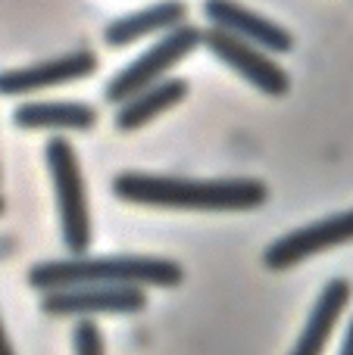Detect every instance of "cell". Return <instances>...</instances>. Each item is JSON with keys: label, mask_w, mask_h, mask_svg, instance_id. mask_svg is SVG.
<instances>
[{"label": "cell", "mask_w": 353, "mask_h": 355, "mask_svg": "<svg viewBox=\"0 0 353 355\" xmlns=\"http://www.w3.org/2000/svg\"><path fill=\"white\" fill-rule=\"evenodd\" d=\"M113 193L135 206L191 209V212H247L269 200V187L256 178H179L122 172L113 178Z\"/></svg>", "instance_id": "1"}, {"label": "cell", "mask_w": 353, "mask_h": 355, "mask_svg": "<svg viewBox=\"0 0 353 355\" xmlns=\"http://www.w3.org/2000/svg\"><path fill=\"white\" fill-rule=\"evenodd\" d=\"M181 281V265L156 256H72L28 268V284L41 293L75 287H179Z\"/></svg>", "instance_id": "2"}, {"label": "cell", "mask_w": 353, "mask_h": 355, "mask_svg": "<svg viewBox=\"0 0 353 355\" xmlns=\"http://www.w3.org/2000/svg\"><path fill=\"white\" fill-rule=\"evenodd\" d=\"M44 159H47L50 178H54L63 243L72 256H85L91 246V209H88V190L75 147L66 137H50L44 147Z\"/></svg>", "instance_id": "3"}, {"label": "cell", "mask_w": 353, "mask_h": 355, "mask_svg": "<svg viewBox=\"0 0 353 355\" xmlns=\"http://www.w3.org/2000/svg\"><path fill=\"white\" fill-rule=\"evenodd\" d=\"M200 44H204V31L194 28V25H179V28H172L163 41H156L147 53H141L131 66H125L122 72L106 85V91H104L106 103H116V106L129 103L131 97H138L141 91H147L156 81L166 78L169 69L185 60L191 50H197Z\"/></svg>", "instance_id": "4"}, {"label": "cell", "mask_w": 353, "mask_h": 355, "mask_svg": "<svg viewBox=\"0 0 353 355\" xmlns=\"http://www.w3.org/2000/svg\"><path fill=\"white\" fill-rule=\"evenodd\" d=\"M344 243H353V209L329 215V218H319L313 225L297 227V231L281 234L275 243L266 246L263 265L269 271H288L294 265L306 262V259L319 256V252H329Z\"/></svg>", "instance_id": "5"}, {"label": "cell", "mask_w": 353, "mask_h": 355, "mask_svg": "<svg viewBox=\"0 0 353 355\" xmlns=\"http://www.w3.org/2000/svg\"><path fill=\"white\" fill-rule=\"evenodd\" d=\"M147 309L141 287H75L44 293L41 312L50 318H91V315H138Z\"/></svg>", "instance_id": "6"}, {"label": "cell", "mask_w": 353, "mask_h": 355, "mask_svg": "<svg viewBox=\"0 0 353 355\" xmlns=\"http://www.w3.org/2000/svg\"><path fill=\"white\" fill-rule=\"evenodd\" d=\"M204 44L213 50V56H219L231 72H238L244 81H250L266 97H285L291 91L288 72L279 62L269 60L260 47H254V44L241 41V37L229 35V31H219V28L204 31Z\"/></svg>", "instance_id": "7"}, {"label": "cell", "mask_w": 353, "mask_h": 355, "mask_svg": "<svg viewBox=\"0 0 353 355\" xmlns=\"http://www.w3.org/2000/svg\"><path fill=\"white\" fill-rule=\"evenodd\" d=\"M206 19L213 22V28L229 31V35L241 37V41L254 44L269 53H291L294 37L288 28L275 25L272 19L260 16V12L247 10V6L235 3V0H206L204 3Z\"/></svg>", "instance_id": "8"}, {"label": "cell", "mask_w": 353, "mask_h": 355, "mask_svg": "<svg viewBox=\"0 0 353 355\" xmlns=\"http://www.w3.org/2000/svg\"><path fill=\"white\" fill-rule=\"evenodd\" d=\"M97 72V56L91 50H75V53L56 56V60H44L25 69H10L0 72V94L3 97H16V94H31L41 87H56L66 81H79Z\"/></svg>", "instance_id": "9"}, {"label": "cell", "mask_w": 353, "mask_h": 355, "mask_svg": "<svg viewBox=\"0 0 353 355\" xmlns=\"http://www.w3.org/2000/svg\"><path fill=\"white\" fill-rule=\"evenodd\" d=\"M350 296H353L350 281L331 277V281L322 287V293H319L316 306H313V312H310V318H306V324H304V331H300L291 355H322L325 346H329V340H331V334H335L338 321H341L344 309H347Z\"/></svg>", "instance_id": "10"}, {"label": "cell", "mask_w": 353, "mask_h": 355, "mask_svg": "<svg viewBox=\"0 0 353 355\" xmlns=\"http://www.w3.org/2000/svg\"><path fill=\"white\" fill-rule=\"evenodd\" d=\"M13 125L25 131H88L97 125V110L79 100H38V103H22L13 112Z\"/></svg>", "instance_id": "11"}, {"label": "cell", "mask_w": 353, "mask_h": 355, "mask_svg": "<svg viewBox=\"0 0 353 355\" xmlns=\"http://www.w3.org/2000/svg\"><path fill=\"white\" fill-rule=\"evenodd\" d=\"M185 12H188V6L181 3V0H163V3H154V6H147V10L129 12V16L110 22L104 31V41L110 44V47H129L138 37L179 28V25L185 22Z\"/></svg>", "instance_id": "12"}, {"label": "cell", "mask_w": 353, "mask_h": 355, "mask_svg": "<svg viewBox=\"0 0 353 355\" xmlns=\"http://www.w3.org/2000/svg\"><path fill=\"white\" fill-rule=\"evenodd\" d=\"M185 94H188V81H181V78L156 81L154 87H147V91H141L138 97H131L129 103L119 106L116 128L119 131H138L141 125L154 122L160 112H166V110H172L175 103H181Z\"/></svg>", "instance_id": "13"}, {"label": "cell", "mask_w": 353, "mask_h": 355, "mask_svg": "<svg viewBox=\"0 0 353 355\" xmlns=\"http://www.w3.org/2000/svg\"><path fill=\"white\" fill-rule=\"evenodd\" d=\"M72 346L75 355H106L104 349V337H100V327L91 318H81L72 331Z\"/></svg>", "instance_id": "14"}, {"label": "cell", "mask_w": 353, "mask_h": 355, "mask_svg": "<svg viewBox=\"0 0 353 355\" xmlns=\"http://www.w3.org/2000/svg\"><path fill=\"white\" fill-rule=\"evenodd\" d=\"M338 355H353V318H350V324H347V334H344L341 352H338Z\"/></svg>", "instance_id": "15"}, {"label": "cell", "mask_w": 353, "mask_h": 355, "mask_svg": "<svg viewBox=\"0 0 353 355\" xmlns=\"http://www.w3.org/2000/svg\"><path fill=\"white\" fill-rule=\"evenodd\" d=\"M0 355H16V349H13V343H10V337H6V331H3V321H0Z\"/></svg>", "instance_id": "16"}, {"label": "cell", "mask_w": 353, "mask_h": 355, "mask_svg": "<svg viewBox=\"0 0 353 355\" xmlns=\"http://www.w3.org/2000/svg\"><path fill=\"white\" fill-rule=\"evenodd\" d=\"M3 206H6V202H3V196H0V215H3Z\"/></svg>", "instance_id": "17"}]
</instances>
